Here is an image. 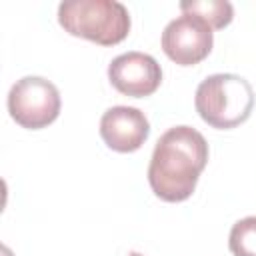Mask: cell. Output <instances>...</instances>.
Here are the masks:
<instances>
[{
    "instance_id": "cell-1",
    "label": "cell",
    "mask_w": 256,
    "mask_h": 256,
    "mask_svg": "<svg viewBox=\"0 0 256 256\" xmlns=\"http://www.w3.org/2000/svg\"><path fill=\"white\" fill-rule=\"evenodd\" d=\"M206 164L208 142L196 128H168L154 146L148 164V184L160 200L184 202L196 190Z\"/></svg>"
},
{
    "instance_id": "cell-5",
    "label": "cell",
    "mask_w": 256,
    "mask_h": 256,
    "mask_svg": "<svg viewBox=\"0 0 256 256\" xmlns=\"http://www.w3.org/2000/svg\"><path fill=\"white\" fill-rule=\"evenodd\" d=\"M162 50L178 66H194L208 58L214 44L212 28L194 14L170 20L162 32Z\"/></svg>"
},
{
    "instance_id": "cell-7",
    "label": "cell",
    "mask_w": 256,
    "mask_h": 256,
    "mask_svg": "<svg viewBox=\"0 0 256 256\" xmlns=\"http://www.w3.org/2000/svg\"><path fill=\"white\" fill-rule=\"evenodd\" d=\"M100 136L114 152H136L150 136V122L134 106H112L100 118Z\"/></svg>"
},
{
    "instance_id": "cell-8",
    "label": "cell",
    "mask_w": 256,
    "mask_h": 256,
    "mask_svg": "<svg viewBox=\"0 0 256 256\" xmlns=\"http://www.w3.org/2000/svg\"><path fill=\"white\" fill-rule=\"evenodd\" d=\"M182 14H194L202 18L212 30L228 26L234 18V8L228 0H184L180 2Z\"/></svg>"
},
{
    "instance_id": "cell-9",
    "label": "cell",
    "mask_w": 256,
    "mask_h": 256,
    "mask_svg": "<svg viewBox=\"0 0 256 256\" xmlns=\"http://www.w3.org/2000/svg\"><path fill=\"white\" fill-rule=\"evenodd\" d=\"M228 248L234 256H256V216H246L232 226Z\"/></svg>"
},
{
    "instance_id": "cell-10",
    "label": "cell",
    "mask_w": 256,
    "mask_h": 256,
    "mask_svg": "<svg viewBox=\"0 0 256 256\" xmlns=\"http://www.w3.org/2000/svg\"><path fill=\"white\" fill-rule=\"evenodd\" d=\"M130 256H144V254H138V252H132Z\"/></svg>"
},
{
    "instance_id": "cell-4",
    "label": "cell",
    "mask_w": 256,
    "mask_h": 256,
    "mask_svg": "<svg viewBox=\"0 0 256 256\" xmlns=\"http://www.w3.org/2000/svg\"><path fill=\"white\" fill-rule=\"evenodd\" d=\"M62 108L58 88L42 76H24L8 92V112L12 120L26 130L50 126Z\"/></svg>"
},
{
    "instance_id": "cell-2",
    "label": "cell",
    "mask_w": 256,
    "mask_h": 256,
    "mask_svg": "<svg viewBox=\"0 0 256 256\" xmlns=\"http://www.w3.org/2000/svg\"><path fill=\"white\" fill-rule=\"evenodd\" d=\"M58 24L72 36L114 46L128 36L132 20L128 8L116 0H64L58 6Z\"/></svg>"
},
{
    "instance_id": "cell-3",
    "label": "cell",
    "mask_w": 256,
    "mask_h": 256,
    "mask_svg": "<svg viewBox=\"0 0 256 256\" xmlns=\"http://www.w3.org/2000/svg\"><path fill=\"white\" fill-rule=\"evenodd\" d=\"M194 106L208 126L230 130L250 118L254 90L250 82L238 74H212L198 84Z\"/></svg>"
},
{
    "instance_id": "cell-6",
    "label": "cell",
    "mask_w": 256,
    "mask_h": 256,
    "mask_svg": "<svg viewBox=\"0 0 256 256\" xmlns=\"http://www.w3.org/2000/svg\"><path fill=\"white\" fill-rule=\"evenodd\" d=\"M110 84L124 96L144 98L162 84V68L154 56L144 52H124L108 64Z\"/></svg>"
}]
</instances>
